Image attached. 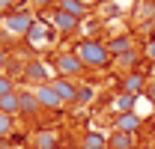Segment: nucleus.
Here are the masks:
<instances>
[{"label": "nucleus", "instance_id": "nucleus-27", "mask_svg": "<svg viewBox=\"0 0 155 149\" xmlns=\"http://www.w3.org/2000/svg\"><path fill=\"white\" fill-rule=\"evenodd\" d=\"M12 3H21V0H12Z\"/></svg>", "mask_w": 155, "mask_h": 149}, {"label": "nucleus", "instance_id": "nucleus-13", "mask_svg": "<svg viewBox=\"0 0 155 149\" xmlns=\"http://www.w3.org/2000/svg\"><path fill=\"white\" fill-rule=\"evenodd\" d=\"M24 78H27V81H42V84H48V72H45L42 63H30V66L24 69Z\"/></svg>", "mask_w": 155, "mask_h": 149}, {"label": "nucleus", "instance_id": "nucleus-16", "mask_svg": "<svg viewBox=\"0 0 155 149\" xmlns=\"http://www.w3.org/2000/svg\"><path fill=\"white\" fill-rule=\"evenodd\" d=\"M81 149H107V140H104L101 134H96V131H93V134H87V137H84Z\"/></svg>", "mask_w": 155, "mask_h": 149}, {"label": "nucleus", "instance_id": "nucleus-4", "mask_svg": "<svg viewBox=\"0 0 155 149\" xmlns=\"http://www.w3.org/2000/svg\"><path fill=\"white\" fill-rule=\"evenodd\" d=\"M33 93H36L39 104H42V111H63V108H66V101L60 98V93L51 87V81H48V84H39Z\"/></svg>", "mask_w": 155, "mask_h": 149}, {"label": "nucleus", "instance_id": "nucleus-22", "mask_svg": "<svg viewBox=\"0 0 155 149\" xmlns=\"http://www.w3.org/2000/svg\"><path fill=\"white\" fill-rule=\"evenodd\" d=\"M146 57H149V60H155V39L146 45Z\"/></svg>", "mask_w": 155, "mask_h": 149}, {"label": "nucleus", "instance_id": "nucleus-20", "mask_svg": "<svg viewBox=\"0 0 155 149\" xmlns=\"http://www.w3.org/2000/svg\"><path fill=\"white\" fill-rule=\"evenodd\" d=\"M134 60H137V54H134V51H128V54H122V57H119V63H122V66H131Z\"/></svg>", "mask_w": 155, "mask_h": 149}, {"label": "nucleus", "instance_id": "nucleus-7", "mask_svg": "<svg viewBox=\"0 0 155 149\" xmlns=\"http://www.w3.org/2000/svg\"><path fill=\"white\" fill-rule=\"evenodd\" d=\"M54 27H57V33H75L78 18L69 15V12H63V9H54Z\"/></svg>", "mask_w": 155, "mask_h": 149}, {"label": "nucleus", "instance_id": "nucleus-23", "mask_svg": "<svg viewBox=\"0 0 155 149\" xmlns=\"http://www.w3.org/2000/svg\"><path fill=\"white\" fill-rule=\"evenodd\" d=\"M9 6H15V3H12V0H0V12H3V15H6V9H9Z\"/></svg>", "mask_w": 155, "mask_h": 149}, {"label": "nucleus", "instance_id": "nucleus-6", "mask_svg": "<svg viewBox=\"0 0 155 149\" xmlns=\"http://www.w3.org/2000/svg\"><path fill=\"white\" fill-rule=\"evenodd\" d=\"M140 125H143V122H140L137 113H122V116L114 119V131H125V134H134Z\"/></svg>", "mask_w": 155, "mask_h": 149}, {"label": "nucleus", "instance_id": "nucleus-1", "mask_svg": "<svg viewBox=\"0 0 155 149\" xmlns=\"http://www.w3.org/2000/svg\"><path fill=\"white\" fill-rule=\"evenodd\" d=\"M75 54L81 57V63H84L87 69H107V66L114 63L110 48H107L104 42H96V39H84V42H78Z\"/></svg>", "mask_w": 155, "mask_h": 149}, {"label": "nucleus", "instance_id": "nucleus-26", "mask_svg": "<svg viewBox=\"0 0 155 149\" xmlns=\"http://www.w3.org/2000/svg\"><path fill=\"white\" fill-rule=\"evenodd\" d=\"M39 6H48V3H54V0H36Z\"/></svg>", "mask_w": 155, "mask_h": 149}, {"label": "nucleus", "instance_id": "nucleus-18", "mask_svg": "<svg viewBox=\"0 0 155 149\" xmlns=\"http://www.w3.org/2000/svg\"><path fill=\"white\" fill-rule=\"evenodd\" d=\"M12 134V116L0 111V137H9Z\"/></svg>", "mask_w": 155, "mask_h": 149}, {"label": "nucleus", "instance_id": "nucleus-17", "mask_svg": "<svg viewBox=\"0 0 155 149\" xmlns=\"http://www.w3.org/2000/svg\"><path fill=\"white\" fill-rule=\"evenodd\" d=\"M36 146L39 149H54V146H57V137H54L51 131H42V134L36 137Z\"/></svg>", "mask_w": 155, "mask_h": 149}, {"label": "nucleus", "instance_id": "nucleus-5", "mask_svg": "<svg viewBox=\"0 0 155 149\" xmlns=\"http://www.w3.org/2000/svg\"><path fill=\"white\" fill-rule=\"evenodd\" d=\"M51 87L60 93V98H63L66 104H78V93H81V90L75 87V81H72V78H63V74H57V78L51 81Z\"/></svg>", "mask_w": 155, "mask_h": 149}, {"label": "nucleus", "instance_id": "nucleus-24", "mask_svg": "<svg viewBox=\"0 0 155 149\" xmlns=\"http://www.w3.org/2000/svg\"><path fill=\"white\" fill-rule=\"evenodd\" d=\"M6 66V54H3V48H0V69Z\"/></svg>", "mask_w": 155, "mask_h": 149}, {"label": "nucleus", "instance_id": "nucleus-12", "mask_svg": "<svg viewBox=\"0 0 155 149\" xmlns=\"http://www.w3.org/2000/svg\"><path fill=\"white\" fill-rule=\"evenodd\" d=\"M0 111L9 113V116H15V113H21V95L18 93H9L0 98Z\"/></svg>", "mask_w": 155, "mask_h": 149}, {"label": "nucleus", "instance_id": "nucleus-11", "mask_svg": "<svg viewBox=\"0 0 155 149\" xmlns=\"http://www.w3.org/2000/svg\"><path fill=\"white\" fill-rule=\"evenodd\" d=\"M18 95H21V113H24V116H33V113L42 111L36 93H18Z\"/></svg>", "mask_w": 155, "mask_h": 149}, {"label": "nucleus", "instance_id": "nucleus-9", "mask_svg": "<svg viewBox=\"0 0 155 149\" xmlns=\"http://www.w3.org/2000/svg\"><path fill=\"white\" fill-rule=\"evenodd\" d=\"M107 149H134V134L110 131V137H107Z\"/></svg>", "mask_w": 155, "mask_h": 149}, {"label": "nucleus", "instance_id": "nucleus-2", "mask_svg": "<svg viewBox=\"0 0 155 149\" xmlns=\"http://www.w3.org/2000/svg\"><path fill=\"white\" fill-rule=\"evenodd\" d=\"M33 15L27 12V9H18V12H6L3 15V27H6V33H12V36H30V30H33Z\"/></svg>", "mask_w": 155, "mask_h": 149}, {"label": "nucleus", "instance_id": "nucleus-8", "mask_svg": "<svg viewBox=\"0 0 155 149\" xmlns=\"http://www.w3.org/2000/svg\"><path fill=\"white\" fill-rule=\"evenodd\" d=\"M143 90H146V81H143V74H137V72H131L125 81H122V93H128V95H143Z\"/></svg>", "mask_w": 155, "mask_h": 149}, {"label": "nucleus", "instance_id": "nucleus-25", "mask_svg": "<svg viewBox=\"0 0 155 149\" xmlns=\"http://www.w3.org/2000/svg\"><path fill=\"white\" fill-rule=\"evenodd\" d=\"M149 98H155V81L149 84Z\"/></svg>", "mask_w": 155, "mask_h": 149}, {"label": "nucleus", "instance_id": "nucleus-14", "mask_svg": "<svg viewBox=\"0 0 155 149\" xmlns=\"http://www.w3.org/2000/svg\"><path fill=\"white\" fill-rule=\"evenodd\" d=\"M107 48H110V54H114V57H122V54L131 51V39H128V36H119V39H114V42H107Z\"/></svg>", "mask_w": 155, "mask_h": 149}, {"label": "nucleus", "instance_id": "nucleus-19", "mask_svg": "<svg viewBox=\"0 0 155 149\" xmlns=\"http://www.w3.org/2000/svg\"><path fill=\"white\" fill-rule=\"evenodd\" d=\"M9 93H15V90H12V81L0 74V98H3V95H9Z\"/></svg>", "mask_w": 155, "mask_h": 149}, {"label": "nucleus", "instance_id": "nucleus-15", "mask_svg": "<svg viewBox=\"0 0 155 149\" xmlns=\"http://www.w3.org/2000/svg\"><path fill=\"white\" fill-rule=\"evenodd\" d=\"M57 9H63V12H69V15H75V18H81V15L87 12L81 0H60V3H57Z\"/></svg>", "mask_w": 155, "mask_h": 149}, {"label": "nucleus", "instance_id": "nucleus-10", "mask_svg": "<svg viewBox=\"0 0 155 149\" xmlns=\"http://www.w3.org/2000/svg\"><path fill=\"white\" fill-rule=\"evenodd\" d=\"M134 104H137V98H134V95H128V93H119V95L114 98L116 116H122V113H134Z\"/></svg>", "mask_w": 155, "mask_h": 149}, {"label": "nucleus", "instance_id": "nucleus-3", "mask_svg": "<svg viewBox=\"0 0 155 149\" xmlns=\"http://www.w3.org/2000/svg\"><path fill=\"white\" fill-rule=\"evenodd\" d=\"M54 69H57V74H63V78H78L87 66L81 63V57H78L75 51H63V54L54 57Z\"/></svg>", "mask_w": 155, "mask_h": 149}, {"label": "nucleus", "instance_id": "nucleus-21", "mask_svg": "<svg viewBox=\"0 0 155 149\" xmlns=\"http://www.w3.org/2000/svg\"><path fill=\"white\" fill-rule=\"evenodd\" d=\"M152 12H155V6H152V3H146V6H140V18H149Z\"/></svg>", "mask_w": 155, "mask_h": 149}]
</instances>
